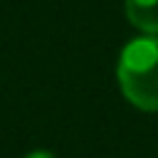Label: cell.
Here are the masks:
<instances>
[{"instance_id":"6da1fadb","label":"cell","mask_w":158,"mask_h":158,"mask_svg":"<svg viewBox=\"0 0 158 158\" xmlns=\"http://www.w3.org/2000/svg\"><path fill=\"white\" fill-rule=\"evenodd\" d=\"M116 74L123 96L133 106L158 111V35L128 42L121 52Z\"/></svg>"},{"instance_id":"7a4b0ae2","label":"cell","mask_w":158,"mask_h":158,"mask_svg":"<svg viewBox=\"0 0 158 158\" xmlns=\"http://www.w3.org/2000/svg\"><path fill=\"white\" fill-rule=\"evenodd\" d=\"M126 15L133 27L158 35V0H126Z\"/></svg>"},{"instance_id":"3957f363","label":"cell","mask_w":158,"mask_h":158,"mask_svg":"<svg viewBox=\"0 0 158 158\" xmlns=\"http://www.w3.org/2000/svg\"><path fill=\"white\" fill-rule=\"evenodd\" d=\"M27 158H52V153H47V151H35V153H30Z\"/></svg>"}]
</instances>
